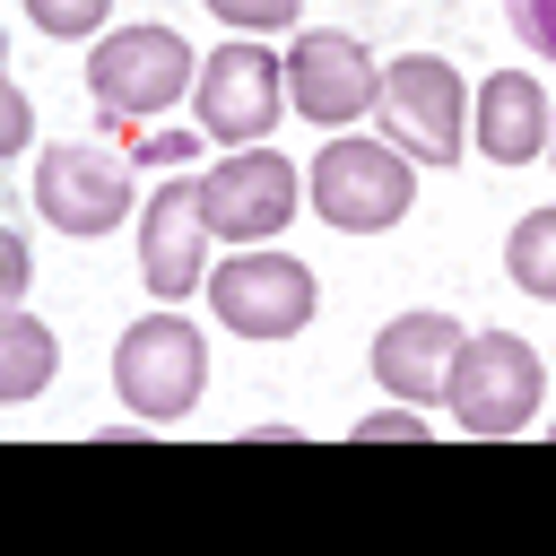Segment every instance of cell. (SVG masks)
Returning <instances> with one entry per match:
<instances>
[{"instance_id": "cell-7", "label": "cell", "mask_w": 556, "mask_h": 556, "mask_svg": "<svg viewBox=\"0 0 556 556\" xmlns=\"http://www.w3.org/2000/svg\"><path fill=\"white\" fill-rule=\"evenodd\" d=\"M35 208H43L61 235H113L122 208H130V156H122V148H87V139L43 148V165H35Z\"/></svg>"}, {"instance_id": "cell-10", "label": "cell", "mask_w": 556, "mask_h": 556, "mask_svg": "<svg viewBox=\"0 0 556 556\" xmlns=\"http://www.w3.org/2000/svg\"><path fill=\"white\" fill-rule=\"evenodd\" d=\"M200 208H208V235H235V243H261L295 217V165L278 148H235L208 182H200Z\"/></svg>"}, {"instance_id": "cell-16", "label": "cell", "mask_w": 556, "mask_h": 556, "mask_svg": "<svg viewBox=\"0 0 556 556\" xmlns=\"http://www.w3.org/2000/svg\"><path fill=\"white\" fill-rule=\"evenodd\" d=\"M104 9H113V0H26V17H35L43 35H96Z\"/></svg>"}, {"instance_id": "cell-2", "label": "cell", "mask_w": 556, "mask_h": 556, "mask_svg": "<svg viewBox=\"0 0 556 556\" xmlns=\"http://www.w3.org/2000/svg\"><path fill=\"white\" fill-rule=\"evenodd\" d=\"M539 391H547V374H539L530 339L486 330V339H460V356H452V391H443V400H452L460 434L504 443V434H521V426L539 417Z\"/></svg>"}, {"instance_id": "cell-18", "label": "cell", "mask_w": 556, "mask_h": 556, "mask_svg": "<svg viewBox=\"0 0 556 556\" xmlns=\"http://www.w3.org/2000/svg\"><path fill=\"white\" fill-rule=\"evenodd\" d=\"M348 434H356V443H426V417H408V400H400L391 417H356Z\"/></svg>"}, {"instance_id": "cell-4", "label": "cell", "mask_w": 556, "mask_h": 556, "mask_svg": "<svg viewBox=\"0 0 556 556\" xmlns=\"http://www.w3.org/2000/svg\"><path fill=\"white\" fill-rule=\"evenodd\" d=\"M200 382H208V348H200L191 321L156 313V321H130V330H122V348H113V391H122V408H130L139 426L191 417Z\"/></svg>"}, {"instance_id": "cell-3", "label": "cell", "mask_w": 556, "mask_h": 556, "mask_svg": "<svg viewBox=\"0 0 556 556\" xmlns=\"http://www.w3.org/2000/svg\"><path fill=\"white\" fill-rule=\"evenodd\" d=\"M374 113H382V139H391L408 165H452V156L469 148V139H460V122H469V87H460V70L434 61V52L391 61Z\"/></svg>"}, {"instance_id": "cell-15", "label": "cell", "mask_w": 556, "mask_h": 556, "mask_svg": "<svg viewBox=\"0 0 556 556\" xmlns=\"http://www.w3.org/2000/svg\"><path fill=\"white\" fill-rule=\"evenodd\" d=\"M504 278L556 304V200L530 208V217H513V235H504Z\"/></svg>"}, {"instance_id": "cell-14", "label": "cell", "mask_w": 556, "mask_h": 556, "mask_svg": "<svg viewBox=\"0 0 556 556\" xmlns=\"http://www.w3.org/2000/svg\"><path fill=\"white\" fill-rule=\"evenodd\" d=\"M52 365H61V348H52V330L35 321V313H0V400L17 408V400H35L43 382H52Z\"/></svg>"}, {"instance_id": "cell-20", "label": "cell", "mask_w": 556, "mask_h": 556, "mask_svg": "<svg viewBox=\"0 0 556 556\" xmlns=\"http://www.w3.org/2000/svg\"><path fill=\"white\" fill-rule=\"evenodd\" d=\"M26 278H35V261H26V235H0V295L17 304V295H26Z\"/></svg>"}, {"instance_id": "cell-6", "label": "cell", "mask_w": 556, "mask_h": 556, "mask_svg": "<svg viewBox=\"0 0 556 556\" xmlns=\"http://www.w3.org/2000/svg\"><path fill=\"white\" fill-rule=\"evenodd\" d=\"M208 304L235 339H295L313 321V269L287 252H235L226 269H208Z\"/></svg>"}, {"instance_id": "cell-8", "label": "cell", "mask_w": 556, "mask_h": 556, "mask_svg": "<svg viewBox=\"0 0 556 556\" xmlns=\"http://www.w3.org/2000/svg\"><path fill=\"white\" fill-rule=\"evenodd\" d=\"M287 104L304 122H321V130H348L356 113L382 104V70L365 61L356 35H295V52H287Z\"/></svg>"}, {"instance_id": "cell-22", "label": "cell", "mask_w": 556, "mask_h": 556, "mask_svg": "<svg viewBox=\"0 0 556 556\" xmlns=\"http://www.w3.org/2000/svg\"><path fill=\"white\" fill-rule=\"evenodd\" d=\"M547 148H556V104H547Z\"/></svg>"}, {"instance_id": "cell-12", "label": "cell", "mask_w": 556, "mask_h": 556, "mask_svg": "<svg viewBox=\"0 0 556 556\" xmlns=\"http://www.w3.org/2000/svg\"><path fill=\"white\" fill-rule=\"evenodd\" d=\"M208 208H200V182H165L148 200V226H139V278L156 295H191L208 287Z\"/></svg>"}, {"instance_id": "cell-21", "label": "cell", "mask_w": 556, "mask_h": 556, "mask_svg": "<svg viewBox=\"0 0 556 556\" xmlns=\"http://www.w3.org/2000/svg\"><path fill=\"white\" fill-rule=\"evenodd\" d=\"M26 130H35V104H26V87H9L0 96V148H26Z\"/></svg>"}, {"instance_id": "cell-19", "label": "cell", "mask_w": 556, "mask_h": 556, "mask_svg": "<svg viewBox=\"0 0 556 556\" xmlns=\"http://www.w3.org/2000/svg\"><path fill=\"white\" fill-rule=\"evenodd\" d=\"M226 26H295V0H208Z\"/></svg>"}, {"instance_id": "cell-13", "label": "cell", "mask_w": 556, "mask_h": 556, "mask_svg": "<svg viewBox=\"0 0 556 556\" xmlns=\"http://www.w3.org/2000/svg\"><path fill=\"white\" fill-rule=\"evenodd\" d=\"M478 148L495 165H530L547 148V87L530 70H495L478 87Z\"/></svg>"}, {"instance_id": "cell-5", "label": "cell", "mask_w": 556, "mask_h": 556, "mask_svg": "<svg viewBox=\"0 0 556 556\" xmlns=\"http://www.w3.org/2000/svg\"><path fill=\"white\" fill-rule=\"evenodd\" d=\"M313 208L339 226V235H382L400 226L408 208V156L382 148V139H330L313 156Z\"/></svg>"}, {"instance_id": "cell-9", "label": "cell", "mask_w": 556, "mask_h": 556, "mask_svg": "<svg viewBox=\"0 0 556 556\" xmlns=\"http://www.w3.org/2000/svg\"><path fill=\"white\" fill-rule=\"evenodd\" d=\"M191 96H200V139L261 148V139L278 130V61L252 52V43H217Z\"/></svg>"}, {"instance_id": "cell-1", "label": "cell", "mask_w": 556, "mask_h": 556, "mask_svg": "<svg viewBox=\"0 0 556 556\" xmlns=\"http://www.w3.org/2000/svg\"><path fill=\"white\" fill-rule=\"evenodd\" d=\"M191 70H200V61H191V43H182L174 26H122V35L96 43V61H87V96H96V113L122 130V148H130L148 113H165L182 87H200Z\"/></svg>"}, {"instance_id": "cell-17", "label": "cell", "mask_w": 556, "mask_h": 556, "mask_svg": "<svg viewBox=\"0 0 556 556\" xmlns=\"http://www.w3.org/2000/svg\"><path fill=\"white\" fill-rule=\"evenodd\" d=\"M504 17H513V35H521L539 61H556V0H504Z\"/></svg>"}, {"instance_id": "cell-11", "label": "cell", "mask_w": 556, "mask_h": 556, "mask_svg": "<svg viewBox=\"0 0 556 556\" xmlns=\"http://www.w3.org/2000/svg\"><path fill=\"white\" fill-rule=\"evenodd\" d=\"M460 321L452 313H400V321H382V339H374V382L391 391V400H408V408H434L443 391H452V356H460Z\"/></svg>"}]
</instances>
